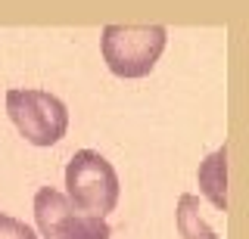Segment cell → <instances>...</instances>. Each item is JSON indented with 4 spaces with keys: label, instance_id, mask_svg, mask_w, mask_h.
<instances>
[{
    "label": "cell",
    "instance_id": "7",
    "mask_svg": "<svg viewBox=\"0 0 249 239\" xmlns=\"http://www.w3.org/2000/svg\"><path fill=\"white\" fill-rule=\"evenodd\" d=\"M0 239H37V233L28 227L25 221L0 211Z\"/></svg>",
    "mask_w": 249,
    "mask_h": 239
},
{
    "label": "cell",
    "instance_id": "3",
    "mask_svg": "<svg viewBox=\"0 0 249 239\" xmlns=\"http://www.w3.org/2000/svg\"><path fill=\"white\" fill-rule=\"evenodd\" d=\"M6 115L31 146H53L69 130V109L50 90H10L6 94Z\"/></svg>",
    "mask_w": 249,
    "mask_h": 239
},
{
    "label": "cell",
    "instance_id": "6",
    "mask_svg": "<svg viewBox=\"0 0 249 239\" xmlns=\"http://www.w3.org/2000/svg\"><path fill=\"white\" fill-rule=\"evenodd\" d=\"M175 227H178V236H181V239H221L206 221H202V214H199V196H193V192H184V196L178 199Z\"/></svg>",
    "mask_w": 249,
    "mask_h": 239
},
{
    "label": "cell",
    "instance_id": "5",
    "mask_svg": "<svg viewBox=\"0 0 249 239\" xmlns=\"http://www.w3.org/2000/svg\"><path fill=\"white\" fill-rule=\"evenodd\" d=\"M196 180H199L202 196H206L218 211H228V146H221L212 156L202 159V165L196 171Z\"/></svg>",
    "mask_w": 249,
    "mask_h": 239
},
{
    "label": "cell",
    "instance_id": "4",
    "mask_svg": "<svg viewBox=\"0 0 249 239\" xmlns=\"http://www.w3.org/2000/svg\"><path fill=\"white\" fill-rule=\"evenodd\" d=\"M35 221L44 239H109L112 227L106 218H90L69 202L66 192L41 187L35 192Z\"/></svg>",
    "mask_w": 249,
    "mask_h": 239
},
{
    "label": "cell",
    "instance_id": "2",
    "mask_svg": "<svg viewBox=\"0 0 249 239\" xmlns=\"http://www.w3.org/2000/svg\"><path fill=\"white\" fill-rule=\"evenodd\" d=\"M66 196L78 211L90 218H106L115 211L122 196V183L112 161L93 149H81L66 165Z\"/></svg>",
    "mask_w": 249,
    "mask_h": 239
},
{
    "label": "cell",
    "instance_id": "1",
    "mask_svg": "<svg viewBox=\"0 0 249 239\" xmlns=\"http://www.w3.org/2000/svg\"><path fill=\"white\" fill-rule=\"evenodd\" d=\"M168 44L165 25H106L100 34L103 63L119 78H146Z\"/></svg>",
    "mask_w": 249,
    "mask_h": 239
}]
</instances>
